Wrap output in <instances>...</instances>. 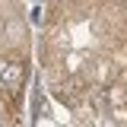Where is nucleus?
Listing matches in <instances>:
<instances>
[{"label":"nucleus","mask_w":127,"mask_h":127,"mask_svg":"<svg viewBox=\"0 0 127 127\" xmlns=\"http://www.w3.org/2000/svg\"><path fill=\"white\" fill-rule=\"evenodd\" d=\"M22 76H26L22 64H16V67H6V64H0V83H3V92H19V86H22Z\"/></svg>","instance_id":"obj_1"},{"label":"nucleus","mask_w":127,"mask_h":127,"mask_svg":"<svg viewBox=\"0 0 127 127\" xmlns=\"http://www.w3.org/2000/svg\"><path fill=\"white\" fill-rule=\"evenodd\" d=\"M95 76H98L105 86H108V83H111V67H108L105 61H98V67H95Z\"/></svg>","instance_id":"obj_2"}]
</instances>
